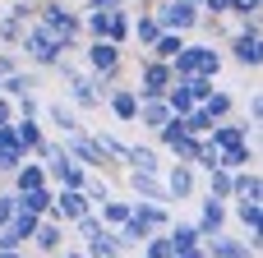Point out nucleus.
Instances as JSON below:
<instances>
[{
    "mask_svg": "<svg viewBox=\"0 0 263 258\" xmlns=\"http://www.w3.org/2000/svg\"><path fill=\"white\" fill-rule=\"evenodd\" d=\"M37 23L65 46V55H79L83 51V28H79V9L69 0H42L37 5Z\"/></svg>",
    "mask_w": 263,
    "mask_h": 258,
    "instance_id": "1",
    "label": "nucleus"
},
{
    "mask_svg": "<svg viewBox=\"0 0 263 258\" xmlns=\"http://www.w3.org/2000/svg\"><path fill=\"white\" fill-rule=\"evenodd\" d=\"M222 65H227V55L217 51V42H185V46H180V55L171 60V69H176V78H185V74H194V78H213V83H217V74H222Z\"/></svg>",
    "mask_w": 263,
    "mask_h": 258,
    "instance_id": "2",
    "label": "nucleus"
},
{
    "mask_svg": "<svg viewBox=\"0 0 263 258\" xmlns=\"http://www.w3.org/2000/svg\"><path fill=\"white\" fill-rule=\"evenodd\" d=\"M227 60L240 65V69H250V74L263 65V23L259 18H240V23L231 28V37H227Z\"/></svg>",
    "mask_w": 263,
    "mask_h": 258,
    "instance_id": "3",
    "label": "nucleus"
},
{
    "mask_svg": "<svg viewBox=\"0 0 263 258\" xmlns=\"http://www.w3.org/2000/svg\"><path fill=\"white\" fill-rule=\"evenodd\" d=\"M18 55H23V65H32V69H55L60 55H65V46H60L42 23H28L23 37H18Z\"/></svg>",
    "mask_w": 263,
    "mask_h": 258,
    "instance_id": "4",
    "label": "nucleus"
},
{
    "mask_svg": "<svg viewBox=\"0 0 263 258\" xmlns=\"http://www.w3.org/2000/svg\"><path fill=\"white\" fill-rule=\"evenodd\" d=\"M176 83L171 60H157L148 51H139V74H134V92L139 97H166V88Z\"/></svg>",
    "mask_w": 263,
    "mask_h": 258,
    "instance_id": "5",
    "label": "nucleus"
},
{
    "mask_svg": "<svg viewBox=\"0 0 263 258\" xmlns=\"http://www.w3.org/2000/svg\"><path fill=\"white\" fill-rule=\"evenodd\" d=\"M65 152L88 171V175H111V171H120L106 152H102V143H97V134L92 129H83V134H74V138H65Z\"/></svg>",
    "mask_w": 263,
    "mask_h": 258,
    "instance_id": "6",
    "label": "nucleus"
},
{
    "mask_svg": "<svg viewBox=\"0 0 263 258\" xmlns=\"http://www.w3.org/2000/svg\"><path fill=\"white\" fill-rule=\"evenodd\" d=\"M153 138H157V148H162V152H171V162H190V166H194V157H199V143H203V138L185 134L180 115H171V120H166V125H162Z\"/></svg>",
    "mask_w": 263,
    "mask_h": 258,
    "instance_id": "7",
    "label": "nucleus"
},
{
    "mask_svg": "<svg viewBox=\"0 0 263 258\" xmlns=\"http://www.w3.org/2000/svg\"><path fill=\"white\" fill-rule=\"evenodd\" d=\"M153 18L162 23V32H194L199 28V5L194 0H157L153 5Z\"/></svg>",
    "mask_w": 263,
    "mask_h": 258,
    "instance_id": "8",
    "label": "nucleus"
},
{
    "mask_svg": "<svg viewBox=\"0 0 263 258\" xmlns=\"http://www.w3.org/2000/svg\"><path fill=\"white\" fill-rule=\"evenodd\" d=\"M42 125H51L60 138H74V134H83V129H88V125H83V111H74L65 97L42 102Z\"/></svg>",
    "mask_w": 263,
    "mask_h": 258,
    "instance_id": "9",
    "label": "nucleus"
},
{
    "mask_svg": "<svg viewBox=\"0 0 263 258\" xmlns=\"http://www.w3.org/2000/svg\"><path fill=\"white\" fill-rule=\"evenodd\" d=\"M162 185H166V199L171 203H190L199 194V171L190 162H166L162 166Z\"/></svg>",
    "mask_w": 263,
    "mask_h": 258,
    "instance_id": "10",
    "label": "nucleus"
},
{
    "mask_svg": "<svg viewBox=\"0 0 263 258\" xmlns=\"http://www.w3.org/2000/svg\"><path fill=\"white\" fill-rule=\"evenodd\" d=\"M79 55H83V69H88V74H106V69L125 65V46H116V42H106V37H88Z\"/></svg>",
    "mask_w": 263,
    "mask_h": 258,
    "instance_id": "11",
    "label": "nucleus"
},
{
    "mask_svg": "<svg viewBox=\"0 0 263 258\" xmlns=\"http://www.w3.org/2000/svg\"><path fill=\"white\" fill-rule=\"evenodd\" d=\"M227 212L240 222V231H245V245L259 254V249H263V203H250V199H231V203H227Z\"/></svg>",
    "mask_w": 263,
    "mask_h": 258,
    "instance_id": "12",
    "label": "nucleus"
},
{
    "mask_svg": "<svg viewBox=\"0 0 263 258\" xmlns=\"http://www.w3.org/2000/svg\"><path fill=\"white\" fill-rule=\"evenodd\" d=\"M65 240H69V226H65V222H55V217H42V222H37V231H32V240H28V245H32V249H37V254L55 258V254H60V249H65Z\"/></svg>",
    "mask_w": 263,
    "mask_h": 258,
    "instance_id": "13",
    "label": "nucleus"
},
{
    "mask_svg": "<svg viewBox=\"0 0 263 258\" xmlns=\"http://www.w3.org/2000/svg\"><path fill=\"white\" fill-rule=\"evenodd\" d=\"M102 106L111 111L116 125H134V115H139V92H134V83H116V88L106 92Z\"/></svg>",
    "mask_w": 263,
    "mask_h": 258,
    "instance_id": "14",
    "label": "nucleus"
},
{
    "mask_svg": "<svg viewBox=\"0 0 263 258\" xmlns=\"http://www.w3.org/2000/svg\"><path fill=\"white\" fill-rule=\"evenodd\" d=\"M208 143H213L217 152H227V148H236V143H254V129H250L245 120L227 115V120H217V125L208 129Z\"/></svg>",
    "mask_w": 263,
    "mask_h": 258,
    "instance_id": "15",
    "label": "nucleus"
},
{
    "mask_svg": "<svg viewBox=\"0 0 263 258\" xmlns=\"http://www.w3.org/2000/svg\"><path fill=\"white\" fill-rule=\"evenodd\" d=\"M83 212H92L88 208V199H83V189H51V212L46 217H55V222H79Z\"/></svg>",
    "mask_w": 263,
    "mask_h": 258,
    "instance_id": "16",
    "label": "nucleus"
},
{
    "mask_svg": "<svg viewBox=\"0 0 263 258\" xmlns=\"http://www.w3.org/2000/svg\"><path fill=\"white\" fill-rule=\"evenodd\" d=\"M125 185H129V194H134L139 203H171V199H166L162 175H148V171H125Z\"/></svg>",
    "mask_w": 263,
    "mask_h": 258,
    "instance_id": "17",
    "label": "nucleus"
},
{
    "mask_svg": "<svg viewBox=\"0 0 263 258\" xmlns=\"http://www.w3.org/2000/svg\"><path fill=\"white\" fill-rule=\"evenodd\" d=\"M227 222H231L227 203H222V199H208V194H203V203H199V217H194L199 235H203V240H208V235H222V231H227Z\"/></svg>",
    "mask_w": 263,
    "mask_h": 258,
    "instance_id": "18",
    "label": "nucleus"
},
{
    "mask_svg": "<svg viewBox=\"0 0 263 258\" xmlns=\"http://www.w3.org/2000/svg\"><path fill=\"white\" fill-rule=\"evenodd\" d=\"M42 74H46V69H32V65H23V69H14L9 78H0V92H5L9 102H18L23 92H42Z\"/></svg>",
    "mask_w": 263,
    "mask_h": 258,
    "instance_id": "19",
    "label": "nucleus"
},
{
    "mask_svg": "<svg viewBox=\"0 0 263 258\" xmlns=\"http://www.w3.org/2000/svg\"><path fill=\"white\" fill-rule=\"evenodd\" d=\"M162 148L157 143H129V157H125V171H148V175H162Z\"/></svg>",
    "mask_w": 263,
    "mask_h": 258,
    "instance_id": "20",
    "label": "nucleus"
},
{
    "mask_svg": "<svg viewBox=\"0 0 263 258\" xmlns=\"http://www.w3.org/2000/svg\"><path fill=\"white\" fill-rule=\"evenodd\" d=\"M166 120H171L166 97H139V115H134V125H139V129H153V134H157Z\"/></svg>",
    "mask_w": 263,
    "mask_h": 258,
    "instance_id": "21",
    "label": "nucleus"
},
{
    "mask_svg": "<svg viewBox=\"0 0 263 258\" xmlns=\"http://www.w3.org/2000/svg\"><path fill=\"white\" fill-rule=\"evenodd\" d=\"M203 254L208 258H259L245 240H236V235H227V231H222V235H208V240H203Z\"/></svg>",
    "mask_w": 263,
    "mask_h": 258,
    "instance_id": "22",
    "label": "nucleus"
},
{
    "mask_svg": "<svg viewBox=\"0 0 263 258\" xmlns=\"http://www.w3.org/2000/svg\"><path fill=\"white\" fill-rule=\"evenodd\" d=\"M231 199H250V203H263V175H259V166L231 171Z\"/></svg>",
    "mask_w": 263,
    "mask_h": 258,
    "instance_id": "23",
    "label": "nucleus"
},
{
    "mask_svg": "<svg viewBox=\"0 0 263 258\" xmlns=\"http://www.w3.org/2000/svg\"><path fill=\"white\" fill-rule=\"evenodd\" d=\"M23 157H28V152H23V148H18V138H14V120H9V125H0V180H9V175H14V166H18Z\"/></svg>",
    "mask_w": 263,
    "mask_h": 258,
    "instance_id": "24",
    "label": "nucleus"
},
{
    "mask_svg": "<svg viewBox=\"0 0 263 258\" xmlns=\"http://www.w3.org/2000/svg\"><path fill=\"white\" fill-rule=\"evenodd\" d=\"M157 37H162V23L153 18V9H139V14L129 18V42H139V51H148Z\"/></svg>",
    "mask_w": 263,
    "mask_h": 258,
    "instance_id": "25",
    "label": "nucleus"
},
{
    "mask_svg": "<svg viewBox=\"0 0 263 258\" xmlns=\"http://www.w3.org/2000/svg\"><path fill=\"white\" fill-rule=\"evenodd\" d=\"M199 106H203V111H208V120L217 125V120L236 115V92H231V88H217V83H213V92H208V97H203Z\"/></svg>",
    "mask_w": 263,
    "mask_h": 258,
    "instance_id": "26",
    "label": "nucleus"
},
{
    "mask_svg": "<svg viewBox=\"0 0 263 258\" xmlns=\"http://www.w3.org/2000/svg\"><path fill=\"white\" fill-rule=\"evenodd\" d=\"M79 249H83L88 258H125V254H120V245H116V231H111V226H102L97 235H88Z\"/></svg>",
    "mask_w": 263,
    "mask_h": 258,
    "instance_id": "27",
    "label": "nucleus"
},
{
    "mask_svg": "<svg viewBox=\"0 0 263 258\" xmlns=\"http://www.w3.org/2000/svg\"><path fill=\"white\" fill-rule=\"evenodd\" d=\"M14 138H18V148L32 157L37 143L46 138V125H42V120H28V115H14Z\"/></svg>",
    "mask_w": 263,
    "mask_h": 258,
    "instance_id": "28",
    "label": "nucleus"
},
{
    "mask_svg": "<svg viewBox=\"0 0 263 258\" xmlns=\"http://www.w3.org/2000/svg\"><path fill=\"white\" fill-rule=\"evenodd\" d=\"M134 217L157 235V231H166V226H171V203H139V199H134Z\"/></svg>",
    "mask_w": 263,
    "mask_h": 258,
    "instance_id": "29",
    "label": "nucleus"
},
{
    "mask_svg": "<svg viewBox=\"0 0 263 258\" xmlns=\"http://www.w3.org/2000/svg\"><path fill=\"white\" fill-rule=\"evenodd\" d=\"M217 166L222 171H245V166H259V152H254V143H236V148L217 152Z\"/></svg>",
    "mask_w": 263,
    "mask_h": 258,
    "instance_id": "30",
    "label": "nucleus"
},
{
    "mask_svg": "<svg viewBox=\"0 0 263 258\" xmlns=\"http://www.w3.org/2000/svg\"><path fill=\"white\" fill-rule=\"evenodd\" d=\"M14 208L46 217V212H51V185H37V189H18V194H14Z\"/></svg>",
    "mask_w": 263,
    "mask_h": 258,
    "instance_id": "31",
    "label": "nucleus"
},
{
    "mask_svg": "<svg viewBox=\"0 0 263 258\" xmlns=\"http://www.w3.org/2000/svg\"><path fill=\"white\" fill-rule=\"evenodd\" d=\"M129 18H134V9H129V5H125V9H111V14H106V42L129 46Z\"/></svg>",
    "mask_w": 263,
    "mask_h": 258,
    "instance_id": "32",
    "label": "nucleus"
},
{
    "mask_svg": "<svg viewBox=\"0 0 263 258\" xmlns=\"http://www.w3.org/2000/svg\"><path fill=\"white\" fill-rule=\"evenodd\" d=\"M166 245H171V249H190V245H203V235H199L194 222H176V217H171V226H166Z\"/></svg>",
    "mask_w": 263,
    "mask_h": 258,
    "instance_id": "33",
    "label": "nucleus"
},
{
    "mask_svg": "<svg viewBox=\"0 0 263 258\" xmlns=\"http://www.w3.org/2000/svg\"><path fill=\"white\" fill-rule=\"evenodd\" d=\"M92 134H97L102 152H106V157H111V162H116V166L125 171V157H129V143H125V138H120L116 129H92Z\"/></svg>",
    "mask_w": 263,
    "mask_h": 258,
    "instance_id": "34",
    "label": "nucleus"
},
{
    "mask_svg": "<svg viewBox=\"0 0 263 258\" xmlns=\"http://www.w3.org/2000/svg\"><path fill=\"white\" fill-rule=\"evenodd\" d=\"M129 212H134V199H116V194H111V199H106V203L97 208L102 226H111V231H116V226H120V222H125Z\"/></svg>",
    "mask_w": 263,
    "mask_h": 258,
    "instance_id": "35",
    "label": "nucleus"
},
{
    "mask_svg": "<svg viewBox=\"0 0 263 258\" xmlns=\"http://www.w3.org/2000/svg\"><path fill=\"white\" fill-rule=\"evenodd\" d=\"M185 42H190V37H185V32H162V37H157V42H153V46H148V55H157V60H176V55H180V46H185Z\"/></svg>",
    "mask_w": 263,
    "mask_h": 258,
    "instance_id": "36",
    "label": "nucleus"
},
{
    "mask_svg": "<svg viewBox=\"0 0 263 258\" xmlns=\"http://www.w3.org/2000/svg\"><path fill=\"white\" fill-rule=\"evenodd\" d=\"M208 175V185H203V194L208 199H222V203H231V171H222V166H213V171H203Z\"/></svg>",
    "mask_w": 263,
    "mask_h": 258,
    "instance_id": "37",
    "label": "nucleus"
},
{
    "mask_svg": "<svg viewBox=\"0 0 263 258\" xmlns=\"http://www.w3.org/2000/svg\"><path fill=\"white\" fill-rule=\"evenodd\" d=\"M111 194H116V189H111V180H106V175H88V180H83V199H88V208H92V212H97Z\"/></svg>",
    "mask_w": 263,
    "mask_h": 258,
    "instance_id": "38",
    "label": "nucleus"
},
{
    "mask_svg": "<svg viewBox=\"0 0 263 258\" xmlns=\"http://www.w3.org/2000/svg\"><path fill=\"white\" fill-rule=\"evenodd\" d=\"M180 125H185V134H194V138H208V129H213V120H208V111H203V106L185 111V115H180Z\"/></svg>",
    "mask_w": 263,
    "mask_h": 258,
    "instance_id": "39",
    "label": "nucleus"
},
{
    "mask_svg": "<svg viewBox=\"0 0 263 258\" xmlns=\"http://www.w3.org/2000/svg\"><path fill=\"white\" fill-rule=\"evenodd\" d=\"M97 231H102V217H97V212H83L79 222H69V235H74V245H83V240H88V235H97Z\"/></svg>",
    "mask_w": 263,
    "mask_h": 258,
    "instance_id": "40",
    "label": "nucleus"
},
{
    "mask_svg": "<svg viewBox=\"0 0 263 258\" xmlns=\"http://www.w3.org/2000/svg\"><path fill=\"white\" fill-rule=\"evenodd\" d=\"M139 258H171V245H166V231H157V235H148L139 249H134Z\"/></svg>",
    "mask_w": 263,
    "mask_h": 258,
    "instance_id": "41",
    "label": "nucleus"
},
{
    "mask_svg": "<svg viewBox=\"0 0 263 258\" xmlns=\"http://www.w3.org/2000/svg\"><path fill=\"white\" fill-rule=\"evenodd\" d=\"M37 222H42V217H37V212H23V208H14V217H9V226L18 231V240H23V245L32 240V231H37Z\"/></svg>",
    "mask_w": 263,
    "mask_h": 258,
    "instance_id": "42",
    "label": "nucleus"
},
{
    "mask_svg": "<svg viewBox=\"0 0 263 258\" xmlns=\"http://www.w3.org/2000/svg\"><path fill=\"white\" fill-rule=\"evenodd\" d=\"M18 37H23V23L5 9V14H0V46H18Z\"/></svg>",
    "mask_w": 263,
    "mask_h": 258,
    "instance_id": "43",
    "label": "nucleus"
},
{
    "mask_svg": "<svg viewBox=\"0 0 263 258\" xmlns=\"http://www.w3.org/2000/svg\"><path fill=\"white\" fill-rule=\"evenodd\" d=\"M14 115H28V120H42V97H37V92H23V97L14 102Z\"/></svg>",
    "mask_w": 263,
    "mask_h": 258,
    "instance_id": "44",
    "label": "nucleus"
},
{
    "mask_svg": "<svg viewBox=\"0 0 263 258\" xmlns=\"http://www.w3.org/2000/svg\"><path fill=\"white\" fill-rule=\"evenodd\" d=\"M259 14H263V0H231V14L227 18L240 23V18H259Z\"/></svg>",
    "mask_w": 263,
    "mask_h": 258,
    "instance_id": "45",
    "label": "nucleus"
},
{
    "mask_svg": "<svg viewBox=\"0 0 263 258\" xmlns=\"http://www.w3.org/2000/svg\"><path fill=\"white\" fill-rule=\"evenodd\" d=\"M14 69H23V55H18V46H0V78H9Z\"/></svg>",
    "mask_w": 263,
    "mask_h": 258,
    "instance_id": "46",
    "label": "nucleus"
},
{
    "mask_svg": "<svg viewBox=\"0 0 263 258\" xmlns=\"http://www.w3.org/2000/svg\"><path fill=\"white\" fill-rule=\"evenodd\" d=\"M9 14L28 28V23H37V5H28V0H9Z\"/></svg>",
    "mask_w": 263,
    "mask_h": 258,
    "instance_id": "47",
    "label": "nucleus"
},
{
    "mask_svg": "<svg viewBox=\"0 0 263 258\" xmlns=\"http://www.w3.org/2000/svg\"><path fill=\"white\" fill-rule=\"evenodd\" d=\"M245 125H250V129H259V125H263V97H259V92H250V106H245Z\"/></svg>",
    "mask_w": 263,
    "mask_h": 258,
    "instance_id": "48",
    "label": "nucleus"
},
{
    "mask_svg": "<svg viewBox=\"0 0 263 258\" xmlns=\"http://www.w3.org/2000/svg\"><path fill=\"white\" fill-rule=\"evenodd\" d=\"M83 5H88V9H106V14H111V9H125L129 0H83Z\"/></svg>",
    "mask_w": 263,
    "mask_h": 258,
    "instance_id": "49",
    "label": "nucleus"
},
{
    "mask_svg": "<svg viewBox=\"0 0 263 258\" xmlns=\"http://www.w3.org/2000/svg\"><path fill=\"white\" fill-rule=\"evenodd\" d=\"M171 258H208L203 245H190V249H171Z\"/></svg>",
    "mask_w": 263,
    "mask_h": 258,
    "instance_id": "50",
    "label": "nucleus"
},
{
    "mask_svg": "<svg viewBox=\"0 0 263 258\" xmlns=\"http://www.w3.org/2000/svg\"><path fill=\"white\" fill-rule=\"evenodd\" d=\"M9 120H14V102H9V97H0V125H9Z\"/></svg>",
    "mask_w": 263,
    "mask_h": 258,
    "instance_id": "51",
    "label": "nucleus"
},
{
    "mask_svg": "<svg viewBox=\"0 0 263 258\" xmlns=\"http://www.w3.org/2000/svg\"><path fill=\"white\" fill-rule=\"evenodd\" d=\"M55 258H88V254H83L79 245H65V249H60V254H55Z\"/></svg>",
    "mask_w": 263,
    "mask_h": 258,
    "instance_id": "52",
    "label": "nucleus"
},
{
    "mask_svg": "<svg viewBox=\"0 0 263 258\" xmlns=\"http://www.w3.org/2000/svg\"><path fill=\"white\" fill-rule=\"evenodd\" d=\"M0 258H28L23 249H0Z\"/></svg>",
    "mask_w": 263,
    "mask_h": 258,
    "instance_id": "53",
    "label": "nucleus"
},
{
    "mask_svg": "<svg viewBox=\"0 0 263 258\" xmlns=\"http://www.w3.org/2000/svg\"><path fill=\"white\" fill-rule=\"evenodd\" d=\"M28 5H42V0H28Z\"/></svg>",
    "mask_w": 263,
    "mask_h": 258,
    "instance_id": "54",
    "label": "nucleus"
},
{
    "mask_svg": "<svg viewBox=\"0 0 263 258\" xmlns=\"http://www.w3.org/2000/svg\"><path fill=\"white\" fill-rule=\"evenodd\" d=\"M194 5H199V0H194Z\"/></svg>",
    "mask_w": 263,
    "mask_h": 258,
    "instance_id": "55",
    "label": "nucleus"
}]
</instances>
